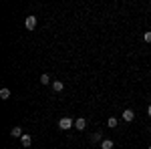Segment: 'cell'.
Wrapping results in <instances>:
<instances>
[{"mask_svg": "<svg viewBox=\"0 0 151 149\" xmlns=\"http://www.w3.org/2000/svg\"><path fill=\"white\" fill-rule=\"evenodd\" d=\"M0 99H2V101H6V99H10V91H8L6 87H4V89H0Z\"/></svg>", "mask_w": 151, "mask_h": 149, "instance_id": "obj_9", "label": "cell"}, {"mask_svg": "<svg viewBox=\"0 0 151 149\" xmlns=\"http://www.w3.org/2000/svg\"><path fill=\"white\" fill-rule=\"evenodd\" d=\"M73 125H75V121H73L70 117H63V119L58 121V129H70Z\"/></svg>", "mask_w": 151, "mask_h": 149, "instance_id": "obj_1", "label": "cell"}, {"mask_svg": "<svg viewBox=\"0 0 151 149\" xmlns=\"http://www.w3.org/2000/svg\"><path fill=\"white\" fill-rule=\"evenodd\" d=\"M24 26H26L28 30H35V28H36V16H26V20H24Z\"/></svg>", "mask_w": 151, "mask_h": 149, "instance_id": "obj_2", "label": "cell"}, {"mask_svg": "<svg viewBox=\"0 0 151 149\" xmlns=\"http://www.w3.org/2000/svg\"><path fill=\"white\" fill-rule=\"evenodd\" d=\"M123 119H125V121H133V119H135V113H133V111H131V109H125V113H123Z\"/></svg>", "mask_w": 151, "mask_h": 149, "instance_id": "obj_5", "label": "cell"}, {"mask_svg": "<svg viewBox=\"0 0 151 149\" xmlns=\"http://www.w3.org/2000/svg\"><path fill=\"white\" fill-rule=\"evenodd\" d=\"M147 149H151V145H149V147H147Z\"/></svg>", "mask_w": 151, "mask_h": 149, "instance_id": "obj_15", "label": "cell"}, {"mask_svg": "<svg viewBox=\"0 0 151 149\" xmlns=\"http://www.w3.org/2000/svg\"><path fill=\"white\" fill-rule=\"evenodd\" d=\"M113 145H115V143H113L111 139H103V141H101V149H113Z\"/></svg>", "mask_w": 151, "mask_h": 149, "instance_id": "obj_8", "label": "cell"}, {"mask_svg": "<svg viewBox=\"0 0 151 149\" xmlns=\"http://www.w3.org/2000/svg\"><path fill=\"white\" fill-rule=\"evenodd\" d=\"M149 129H151V127H149Z\"/></svg>", "mask_w": 151, "mask_h": 149, "instance_id": "obj_16", "label": "cell"}, {"mask_svg": "<svg viewBox=\"0 0 151 149\" xmlns=\"http://www.w3.org/2000/svg\"><path fill=\"white\" fill-rule=\"evenodd\" d=\"M63 89H65V83L63 81H52V91L55 93H60Z\"/></svg>", "mask_w": 151, "mask_h": 149, "instance_id": "obj_3", "label": "cell"}, {"mask_svg": "<svg viewBox=\"0 0 151 149\" xmlns=\"http://www.w3.org/2000/svg\"><path fill=\"white\" fill-rule=\"evenodd\" d=\"M10 135H12V137H22V135H24V133H22V127H12Z\"/></svg>", "mask_w": 151, "mask_h": 149, "instance_id": "obj_6", "label": "cell"}, {"mask_svg": "<svg viewBox=\"0 0 151 149\" xmlns=\"http://www.w3.org/2000/svg\"><path fill=\"white\" fill-rule=\"evenodd\" d=\"M147 115H149V117H151V105H149V107H147Z\"/></svg>", "mask_w": 151, "mask_h": 149, "instance_id": "obj_14", "label": "cell"}, {"mask_svg": "<svg viewBox=\"0 0 151 149\" xmlns=\"http://www.w3.org/2000/svg\"><path fill=\"white\" fill-rule=\"evenodd\" d=\"M40 83H42V85H50V77H48L47 73H45V75H40Z\"/></svg>", "mask_w": 151, "mask_h": 149, "instance_id": "obj_10", "label": "cell"}, {"mask_svg": "<svg viewBox=\"0 0 151 149\" xmlns=\"http://www.w3.org/2000/svg\"><path fill=\"white\" fill-rule=\"evenodd\" d=\"M91 141H93V143H99V141H103V137H101V133H93V137H91Z\"/></svg>", "mask_w": 151, "mask_h": 149, "instance_id": "obj_11", "label": "cell"}, {"mask_svg": "<svg viewBox=\"0 0 151 149\" xmlns=\"http://www.w3.org/2000/svg\"><path fill=\"white\" fill-rule=\"evenodd\" d=\"M107 125H109V127H117V119H115V117H109Z\"/></svg>", "mask_w": 151, "mask_h": 149, "instance_id": "obj_12", "label": "cell"}, {"mask_svg": "<svg viewBox=\"0 0 151 149\" xmlns=\"http://www.w3.org/2000/svg\"><path fill=\"white\" fill-rule=\"evenodd\" d=\"M75 127H77L79 131H83V129L87 127V119H83V117H79V119L75 121Z\"/></svg>", "mask_w": 151, "mask_h": 149, "instance_id": "obj_4", "label": "cell"}, {"mask_svg": "<svg viewBox=\"0 0 151 149\" xmlns=\"http://www.w3.org/2000/svg\"><path fill=\"white\" fill-rule=\"evenodd\" d=\"M143 38H145V42H151V32H145Z\"/></svg>", "mask_w": 151, "mask_h": 149, "instance_id": "obj_13", "label": "cell"}, {"mask_svg": "<svg viewBox=\"0 0 151 149\" xmlns=\"http://www.w3.org/2000/svg\"><path fill=\"white\" fill-rule=\"evenodd\" d=\"M20 141H22V147H30V143H32L30 135H26V133H24L22 137H20Z\"/></svg>", "mask_w": 151, "mask_h": 149, "instance_id": "obj_7", "label": "cell"}]
</instances>
